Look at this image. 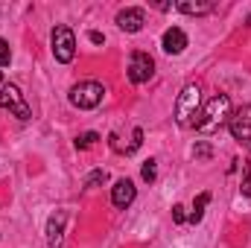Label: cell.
I'll list each match as a JSON object with an SVG mask.
<instances>
[{"label":"cell","instance_id":"cell-5","mask_svg":"<svg viewBox=\"0 0 251 248\" xmlns=\"http://www.w3.org/2000/svg\"><path fill=\"white\" fill-rule=\"evenodd\" d=\"M53 56H56V62H73V56H76V38H73V32H70V26H56L53 29Z\"/></svg>","mask_w":251,"mask_h":248},{"label":"cell","instance_id":"cell-23","mask_svg":"<svg viewBox=\"0 0 251 248\" xmlns=\"http://www.w3.org/2000/svg\"><path fill=\"white\" fill-rule=\"evenodd\" d=\"M0 88H3V70H0Z\"/></svg>","mask_w":251,"mask_h":248},{"label":"cell","instance_id":"cell-10","mask_svg":"<svg viewBox=\"0 0 251 248\" xmlns=\"http://www.w3.org/2000/svg\"><path fill=\"white\" fill-rule=\"evenodd\" d=\"M161 44H164V53H170V56H178V53H184V47H187V35H184L178 26H170V29L164 32Z\"/></svg>","mask_w":251,"mask_h":248},{"label":"cell","instance_id":"cell-22","mask_svg":"<svg viewBox=\"0 0 251 248\" xmlns=\"http://www.w3.org/2000/svg\"><path fill=\"white\" fill-rule=\"evenodd\" d=\"M88 38H91V41H94V44H102V41H105V35H102V32H97V29H94V32H91V35H88Z\"/></svg>","mask_w":251,"mask_h":248},{"label":"cell","instance_id":"cell-2","mask_svg":"<svg viewBox=\"0 0 251 248\" xmlns=\"http://www.w3.org/2000/svg\"><path fill=\"white\" fill-rule=\"evenodd\" d=\"M199 108H201V91H199L196 82H190V85H184V91L178 94V102H176V123L193 125Z\"/></svg>","mask_w":251,"mask_h":248},{"label":"cell","instance_id":"cell-14","mask_svg":"<svg viewBox=\"0 0 251 248\" xmlns=\"http://www.w3.org/2000/svg\"><path fill=\"white\" fill-rule=\"evenodd\" d=\"M155 175H158V161H152V158H149V161L143 164V170H140V178H143L146 184H152V181H155Z\"/></svg>","mask_w":251,"mask_h":248},{"label":"cell","instance_id":"cell-11","mask_svg":"<svg viewBox=\"0 0 251 248\" xmlns=\"http://www.w3.org/2000/svg\"><path fill=\"white\" fill-rule=\"evenodd\" d=\"M64 222H67V213H64V210H59V213H53V216H50V222H47V243H50V248L62 246Z\"/></svg>","mask_w":251,"mask_h":248},{"label":"cell","instance_id":"cell-16","mask_svg":"<svg viewBox=\"0 0 251 248\" xmlns=\"http://www.w3.org/2000/svg\"><path fill=\"white\" fill-rule=\"evenodd\" d=\"M193 155H196V161H210L213 158V146L210 143H196V149H193Z\"/></svg>","mask_w":251,"mask_h":248},{"label":"cell","instance_id":"cell-17","mask_svg":"<svg viewBox=\"0 0 251 248\" xmlns=\"http://www.w3.org/2000/svg\"><path fill=\"white\" fill-rule=\"evenodd\" d=\"M108 181V175H105V170H94L91 175H88V181H85V187H100Z\"/></svg>","mask_w":251,"mask_h":248},{"label":"cell","instance_id":"cell-19","mask_svg":"<svg viewBox=\"0 0 251 248\" xmlns=\"http://www.w3.org/2000/svg\"><path fill=\"white\" fill-rule=\"evenodd\" d=\"M173 222H176V225H184V222H187V207H184V204H176V207H173Z\"/></svg>","mask_w":251,"mask_h":248},{"label":"cell","instance_id":"cell-9","mask_svg":"<svg viewBox=\"0 0 251 248\" xmlns=\"http://www.w3.org/2000/svg\"><path fill=\"white\" fill-rule=\"evenodd\" d=\"M134 196H137V190H134V184H131L128 178H120L117 184L111 187V201H114V207H120V210H126V207L134 201Z\"/></svg>","mask_w":251,"mask_h":248},{"label":"cell","instance_id":"cell-4","mask_svg":"<svg viewBox=\"0 0 251 248\" xmlns=\"http://www.w3.org/2000/svg\"><path fill=\"white\" fill-rule=\"evenodd\" d=\"M0 108L12 111L18 120H29V117H32L29 105L24 102V94H21V88H18V85H12V82L0 88Z\"/></svg>","mask_w":251,"mask_h":248},{"label":"cell","instance_id":"cell-12","mask_svg":"<svg viewBox=\"0 0 251 248\" xmlns=\"http://www.w3.org/2000/svg\"><path fill=\"white\" fill-rule=\"evenodd\" d=\"M176 9L178 12H184V15H207V12H213V3H204V0H181V3H176Z\"/></svg>","mask_w":251,"mask_h":248},{"label":"cell","instance_id":"cell-6","mask_svg":"<svg viewBox=\"0 0 251 248\" xmlns=\"http://www.w3.org/2000/svg\"><path fill=\"white\" fill-rule=\"evenodd\" d=\"M228 128H231L234 140H240L243 146H251V105H240L237 111H231Z\"/></svg>","mask_w":251,"mask_h":248},{"label":"cell","instance_id":"cell-7","mask_svg":"<svg viewBox=\"0 0 251 248\" xmlns=\"http://www.w3.org/2000/svg\"><path fill=\"white\" fill-rule=\"evenodd\" d=\"M152 73H155V62H152V56L149 53H131V59H128V79L134 82V85H143V82H149L152 79Z\"/></svg>","mask_w":251,"mask_h":248},{"label":"cell","instance_id":"cell-21","mask_svg":"<svg viewBox=\"0 0 251 248\" xmlns=\"http://www.w3.org/2000/svg\"><path fill=\"white\" fill-rule=\"evenodd\" d=\"M140 143H143V131H140V128H134V140H131V149H128V152H134Z\"/></svg>","mask_w":251,"mask_h":248},{"label":"cell","instance_id":"cell-13","mask_svg":"<svg viewBox=\"0 0 251 248\" xmlns=\"http://www.w3.org/2000/svg\"><path fill=\"white\" fill-rule=\"evenodd\" d=\"M210 204V193H199L196 196V201H193V210L187 213V222H201V216H204V207Z\"/></svg>","mask_w":251,"mask_h":248},{"label":"cell","instance_id":"cell-1","mask_svg":"<svg viewBox=\"0 0 251 248\" xmlns=\"http://www.w3.org/2000/svg\"><path fill=\"white\" fill-rule=\"evenodd\" d=\"M228 117H231V97L216 94L213 99H207L204 108H199V114L193 120V128L199 134H216L222 125H228Z\"/></svg>","mask_w":251,"mask_h":248},{"label":"cell","instance_id":"cell-8","mask_svg":"<svg viewBox=\"0 0 251 248\" xmlns=\"http://www.w3.org/2000/svg\"><path fill=\"white\" fill-rule=\"evenodd\" d=\"M143 24H146L143 9L128 6V9H120V12H117V26H120L123 32H140V29H143Z\"/></svg>","mask_w":251,"mask_h":248},{"label":"cell","instance_id":"cell-3","mask_svg":"<svg viewBox=\"0 0 251 248\" xmlns=\"http://www.w3.org/2000/svg\"><path fill=\"white\" fill-rule=\"evenodd\" d=\"M102 97H105V88L100 82H94V79H85V82H79V85L70 88V102L76 108H82V111L97 108L102 102Z\"/></svg>","mask_w":251,"mask_h":248},{"label":"cell","instance_id":"cell-15","mask_svg":"<svg viewBox=\"0 0 251 248\" xmlns=\"http://www.w3.org/2000/svg\"><path fill=\"white\" fill-rule=\"evenodd\" d=\"M97 140H100V134H97V131H85V134H79V137H76V149H91Z\"/></svg>","mask_w":251,"mask_h":248},{"label":"cell","instance_id":"cell-20","mask_svg":"<svg viewBox=\"0 0 251 248\" xmlns=\"http://www.w3.org/2000/svg\"><path fill=\"white\" fill-rule=\"evenodd\" d=\"M9 62H12V50H9V44L0 38V67H3V64H9Z\"/></svg>","mask_w":251,"mask_h":248},{"label":"cell","instance_id":"cell-18","mask_svg":"<svg viewBox=\"0 0 251 248\" xmlns=\"http://www.w3.org/2000/svg\"><path fill=\"white\" fill-rule=\"evenodd\" d=\"M240 193H243V196H251V155H249V161H246V175H243Z\"/></svg>","mask_w":251,"mask_h":248}]
</instances>
